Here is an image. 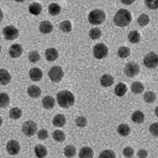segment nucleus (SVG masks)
Here are the masks:
<instances>
[{"instance_id": "1", "label": "nucleus", "mask_w": 158, "mask_h": 158, "mask_svg": "<svg viewBox=\"0 0 158 158\" xmlns=\"http://www.w3.org/2000/svg\"><path fill=\"white\" fill-rule=\"evenodd\" d=\"M57 100L59 106L61 108H67L74 104L75 97L70 91L64 90L58 93L57 94Z\"/></svg>"}, {"instance_id": "2", "label": "nucleus", "mask_w": 158, "mask_h": 158, "mask_svg": "<svg viewBox=\"0 0 158 158\" xmlns=\"http://www.w3.org/2000/svg\"><path fill=\"white\" fill-rule=\"evenodd\" d=\"M132 17L130 13L125 9H121L117 13L114 18L115 24L123 27L128 25L131 21Z\"/></svg>"}, {"instance_id": "3", "label": "nucleus", "mask_w": 158, "mask_h": 158, "mask_svg": "<svg viewBox=\"0 0 158 158\" xmlns=\"http://www.w3.org/2000/svg\"><path fill=\"white\" fill-rule=\"evenodd\" d=\"M105 18V14L102 11L96 10L92 11L89 15V20L92 24L98 25L103 22Z\"/></svg>"}, {"instance_id": "4", "label": "nucleus", "mask_w": 158, "mask_h": 158, "mask_svg": "<svg viewBox=\"0 0 158 158\" xmlns=\"http://www.w3.org/2000/svg\"><path fill=\"white\" fill-rule=\"evenodd\" d=\"M64 75L63 69L59 66L52 67L48 72L49 78L53 82L57 83L61 81Z\"/></svg>"}, {"instance_id": "5", "label": "nucleus", "mask_w": 158, "mask_h": 158, "mask_svg": "<svg viewBox=\"0 0 158 158\" xmlns=\"http://www.w3.org/2000/svg\"><path fill=\"white\" fill-rule=\"evenodd\" d=\"M22 129L25 135L27 136H32L35 135L37 131V125L34 121H28L23 124Z\"/></svg>"}, {"instance_id": "6", "label": "nucleus", "mask_w": 158, "mask_h": 158, "mask_svg": "<svg viewBox=\"0 0 158 158\" xmlns=\"http://www.w3.org/2000/svg\"><path fill=\"white\" fill-rule=\"evenodd\" d=\"M3 34L7 40H14L19 36L18 29L12 25H9L4 28L3 29Z\"/></svg>"}, {"instance_id": "7", "label": "nucleus", "mask_w": 158, "mask_h": 158, "mask_svg": "<svg viewBox=\"0 0 158 158\" xmlns=\"http://www.w3.org/2000/svg\"><path fill=\"white\" fill-rule=\"evenodd\" d=\"M158 62L157 55L153 52L148 53L144 60L145 65L149 68H155L157 67Z\"/></svg>"}, {"instance_id": "8", "label": "nucleus", "mask_w": 158, "mask_h": 158, "mask_svg": "<svg viewBox=\"0 0 158 158\" xmlns=\"http://www.w3.org/2000/svg\"><path fill=\"white\" fill-rule=\"evenodd\" d=\"M108 53V49L105 45L98 44L94 48V54L96 58L98 59L103 58L106 57Z\"/></svg>"}, {"instance_id": "9", "label": "nucleus", "mask_w": 158, "mask_h": 158, "mask_svg": "<svg viewBox=\"0 0 158 158\" xmlns=\"http://www.w3.org/2000/svg\"><path fill=\"white\" fill-rule=\"evenodd\" d=\"M139 72L138 65L134 62H130L127 65L125 68V73L127 77H134L136 76Z\"/></svg>"}, {"instance_id": "10", "label": "nucleus", "mask_w": 158, "mask_h": 158, "mask_svg": "<svg viewBox=\"0 0 158 158\" xmlns=\"http://www.w3.org/2000/svg\"><path fill=\"white\" fill-rule=\"evenodd\" d=\"M20 146L17 141L12 139L7 143L6 149L8 153L12 156L17 155L20 150Z\"/></svg>"}, {"instance_id": "11", "label": "nucleus", "mask_w": 158, "mask_h": 158, "mask_svg": "<svg viewBox=\"0 0 158 158\" xmlns=\"http://www.w3.org/2000/svg\"><path fill=\"white\" fill-rule=\"evenodd\" d=\"M23 49L22 46L19 44H14L10 47L9 53L10 57L14 58L19 57L22 54Z\"/></svg>"}, {"instance_id": "12", "label": "nucleus", "mask_w": 158, "mask_h": 158, "mask_svg": "<svg viewBox=\"0 0 158 158\" xmlns=\"http://www.w3.org/2000/svg\"><path fill=\"white\" fill-rule=\"evenodd\" d=\"M29 75L31 80L34 81H40L43 77L42 70L38 68H34L31 69Z\"/></svg>"}, {"instance_id": "13", "label": "nucleus", "mask_w": 158, "mask_h": 158, "mask_svg": "<svg viewBox=\"0 0 158 158\" xmlns=\"http://www.w3.org/2000/svg\"><path fill=\"white\" fill-rule=\"evenodd\" d=\"M11 76L5 69H0V83L3 85H6L10 82Z\"/></svg>"}, {"instance_id": "14", "label": "nucleus", "mask_w": 158, "mask_h": 158, "mask_svg": "<svg viewBox=\"0 0 158 158\" xmlns=\"http://www.w3.org/2000/svg\"><path fill=\"white\" fill-rule=\"evenodd\" d=\"M39 29L42 33L46 34L52 32L53 30V26L49 21H45L40 23Z\"/></svg>"}, {"instance_id": "15", "label": "nucleus", "mask_w": 158, "mask_h": 158, "mask_svg": "<svg viewBox=\"0 0 158 158\" xmlns=\"http://www.w3.org/2000/svg\"><path fill=\"white\" fill-rule=\"evenodd\" d=\"M45 56L48 61H54L58 57V52L54 48H50L46 50Z\"/></svg>"}, {"instance_id": "16", "label": "nucleus", "mask_w": 158, "mask_h": 158, "mask_svg": "<svg viewBox=\"0 0 158 158\" xmlns=\"http://www.w3.org/2000/svg\"><path fill=\"white\" fill-rule=\"evenodd\" d=\"M42 104L44 108L46 109H52L55 105L54 98L50 96H48L43 99Z\"/></svg>"}, {"instance_id": "17", "label": "nucleus", "mask_w": 158, "mask_h": 158, "mask_svg": "<svg viewBox=\"0 0 158 158\" xmlns=\"http://www.w3.org/2000/svg\"><path fill=\"white\" fill-rule=\"evenodd\" d=\"M66 118L63 114H59L56 115L53 120V124L54 126L58 127L64 126L66 123Z\"/></svg>"}, {"instance_id": "18", "label": "nucleus", "mask_w": 158, "mask_h": 158, "mask_svg": "<svg viewBox=\"0 0 158 158\" xmlns=\"http://www.w3.org/2000/svg\"><path fill=\"white\" fill-rule=\"evenodd\" d=\"M27 93L30 97L32 98H36L39 97L41 94V89L37 86L32 85L29 87Z\"/></svg>"}, {"instance_id": "19", "label": "nucleus", "mask_w": 158, "mask_h": 158, "mask_svg": "<svg viewBox=\"0 0 158 158\" xmlns=\"http://www.w3.org/2000/svg\"><path fill=\"white\" fill-rule=\"evenodd\" d=\"M35 152L36 156L38 158H44L47 156V149L43 145H36L35 148Z\"/></svg>"}, {"instance_id": "20", "label": "nucleus", "mask_w": 158, "mask_h": 158, "mask_svg": "<svg viewBox=\"0 0 158 158\" xmlns=\"http://www.w3.org/2000/svg\"><path fill=\"white\" fill-rule=\"evenodd\" d=\"M94 156V151L89 147L82 148L79 154V158H93Z\"/></svg>"}, {"instance_id": "21", "label": "nucleus", "mask_w": 158, "mask_h": 158, "mask_svg": "<svg viewBox=\"0 0 158 158\" xmlns=\"http://www.w3.org/2000/svg\"><path fill=\"white\" fill-rule=\"evenodd\" d=\"M29 11L32 15H39L41 12L42 7V5L37 2L32 3L29 6Z\"/></svg>"}, {"instance_id": "22", "label": "nucleus", "mask_w": 158, "mask_h": 158, "mask_svg": "<svg viewBox=\"0 0 158 158\" xmlns=\"http://www.w3.org/2000/svg\"><path fill=\"white\" fill-rule=\"evenodd\" d=\"M101 82L103 86L109 87L113 84L114 78L112 76L109 74H105L101 77Z\"/></svg>"}, {"instance_id": "23", "label": "nucleus", "mask_w": 158, "mask_h": 158, "mask_svg": "<svg viewBox=\"0 0 158 158\" xmlns=\"http://www.w3.org/2000/svg\"><path fill=\"white\" fill-rule=\"evenodd\" d=\"M10 98L7 94L0 93V108H5L9 106Z\"/></svg>"}, {"instance_id": "24", "label": "nucleus", "mask_w": 158, "mask_h": 158, "mask_svg": "<svg viewBox=\"0 0 158 158\" xmlns=\"http://www.w3.org/2000/svg\"><path fill=\"white\" fill-rule=\"evenodd\" d=\"M22 114V110L18 107L11 109L9 111L10 118L13 119H18L21 118Z\"/></svg>"}, {"instance_id": "25", "label": "nucleus", "mask_w": 158, "mask_h": 158, "mask_svg": "<svg viewBox=\"0 0 158 158\" xmlns=\"http://www.w3.org/2000/svg\"><path fill=\"white\" fill-rule=\"evenodd\" d=\"M49 13L52 16L59 15L61 10L60 6L56 3H52L49 5L48 8Z\"/></svg>"}, {"instance_id": "26", "label": "nucleus", "mask_w": 158, "mask_h": 158, "mask_svg": "<svg viewBox=\"0 0 158 158\" xmlns=\"http://www.w3.org/2000/svg\"><path fill=\"white\" fill-rule=\"evenodd\" d=\"M127 91V87L125 84L120 83L116 86L115 89V94L119 97H122Z\"/></svg>"}, {"instance_id": "27", "label": "nucleus", "mask_w": 158, "mask_h": 158, "mask_svg": "<svg viewBox=\"0 0 158 158\" xmlns=\"http://www.w3.org/2000/svg\"><path fill=\"white\" fill-rule=\"evenodd\" d=\"M128 39L129 41L131 43L133 44L138 43L140 41V35L137 31H133L130 32L128 35Z\"/></svg>"}, {"instance_id": "28", "label": "nucleus", "mask_w": 158, "mask_h": 158, "mask_svg": "<svg viewBox=\"0 0 158 158\" xmlns=\"http://www.w3.org/2000/svg\"><path fill=\"white\" fill-rule=\"evenodd\" d=\"M53 137L58 142H63L66 138L65 135L63 131L60 130L55 131L53 134Z\"/></svg>"}, {"instance_id": "29", "label": "nucleus", "mask_w": 158, "mask_h": 158, "mask_svg": "<svg viewBox=\"0 0 158 158\" xmlns=\"http://www.w3.org/2000/svg\"><path fill=\"white\" fill-rule=\"evenodd\" d=\"M65 156L68 158L73 157L76 153V148L72 145H69L65 148L64 151Z\"/></svg>"}, {"instance_id": "30", "label": "nucleus", "mask_w": 158, "mask_h": 158, "mask_svg": "<svg viewBox=\"0 0 158 158\" xmlns=\"http://www.w3.org/2000/svg\"><path fill=\"white\" fill-rule=\"evenodd\" d=\"M132 121L136 123H140L144 119V115L140 111H137L134 112L132 117Z\"/></svg>"}, {"instance_id": "31", "label": "nucleus", "mask_w": 158, "mask_h": 158, "mask_svg": "<svg viewBox=\"0 0 158 158\" xmlns=\"http://www.w3.org/2000/svg\"><path fill=\"white\" fill-rule=\"evenodd\" d=\"M131 90L134 94H140L144 90L143 84L139 82H135L132 84Z\"/></svg>"}, {"instance_id": "32", "label": "nucleus", "mask_w": 158, "mask_h": 158, "mask_svg": "<svg viewBox=\"0 0 158 158\" xmlns=\"http://www.w3.org/2000/svg\"><path fill=\"white\" fill-rule=\"evenodd\" d=\"M118 132L119 135L121 136H127L130 132V128L127 125L122 124L118 127Z\"/></svg>"}, {"instance_id": "33", "label": "nucleus", "mask_w": 158, "mask_h": 158, "mask_svg": "<svg viewBox=\"0 0 158 158\" xmlns=\"http://www.w3.org/2000/svg\"><path fill=\"white\" fill-rule=\"evenodd\" d=\"M59 28L65 32H70L72 30V24L70 21L66 20L62 22L59 25Z\"/></svg>"}, {"instance_id": "34", "label": "nucleus", "mask_w": 158, "mask_h": 158, "mask_svg": "<svg viewBox=\"0 0 158 158\" xmlns=\"http://www.w3.org/2000/svg\"><path fill=\"white\" fill-rule=\"evenodd\" d=\"M118 54L121 58H125L129 56L130 54V49L127 47H121L118 49Z\"/></svg>"}, {"instance_id": "35", "label": "nucleus", "mask_w": 158, "mask_h": 158, "mask_svg": "<svg viewBox=\"0 0 158 158\" xmlns=\"http://www.w3.org/2000/svg\"><path fill=\"white\" fill-rule=\"evenodd\" d=\"M149 19L148 15L143 14L141 15L138 20V24L140 26L143 27L146 26L149 23Z\"/></svg>"}, {"instance_id": "36", "label": "nucleus", "mask_w": 158, "mask_h": 158, "mask_svg": "<svg viewBox=\"0 0 158 158\" xmlns=\"http://www.w3.org/2000/svg\"><path fill=\"white\" fill-rule=\"evenodd\" d=\"M115 154L112 150H106L100 154L99 158H115Z\"/></svg>"}, {"instance_id": "37", "label": "nucleus", "mask_w": 158, "mask_h": 158, "mask_svg": "<svg viewBox=\"0 0 158 158\" xmlns=\"http://www.w3.org/2000/svg\"><path fill=\"white\" fill-rule=\"evenodd\" d=\"M40 56L38 52L34 51L29 53V59L30 61L32 63H36L40 59Z\"/></svg>"}, {"instance_id": "38", "label": "nucleus", "mask_w": 158, "mask_h": 158, "mask_svg": "<svg viewBox=\"0 0 158 158\" xmlns=\"http://www.w3.org/2000/svg\"><path fill=\"white\" fill-rule=\"evenodd\" d=\"M144 98L145 101L147 102H153L156 100V94L152 92H147L145 94Z\"/></svg>"}, {"instance_id": "39", "label": "nucleus", "mask_w": 158, "mask_h": 158, "mask_svg": "<svg viewBox=\"0 0 158 158\" xmlns=\"http://www.w3.org/2000/svg\"><path fill=\"white\" fill-rule=\"evenodd\" d=\"M101 35V32L98 28H94L89 32V36L91 39L95 40L99 39Z\"/></svg>"}, {"instance_id": "40", "label": "nucleus", "mask_w": 158, "mask_h": 158, "mask_svg": "<svg viewBox=\"0 0 158 158\" xmlns=\"http://www.w3.org/2000/svg\"><path fill=\"white\" fill-rule=\"evenodd\" d=\"M37 136L40 140H44L48 137V133L46 129H42L38 132Z\"/></svg>"}, {"instance_id": "41", "label": "nucleus", "mask_w": 158, "mask_h": 158, "mask_svg": "<svg viewBox=\"0 0 158 158\" xmlns=\"http://www.w3.org/2000/svg\"><path fill=\"white\" fill-rule=\"evenodd\" d=\"M76 123L77 126L83 127L87 125L86 118L83 116L79 117L76 120Z\"/></svg>"}, {"instance_id": "42", "label": "nucleus", "mask_w": 158, "mask_h": 158, "mask_svg": "<svg viewBox=\"0 0 158 158\" xmlns=\"http://www.w3.org/2000/svg\"><path fill=\"white\" fill-rule=\"evenodd\" d=\"M124 156L125 157L130 158L133 156L134 151L133 149L130 147H127L124 149L123 151Z\"/></svg>"}, {"instance_id": "43", "label": "nucleus", "mask_w": 158, "mask_h": 158, "mask_svg": "<svg viewBox=\"0 0 158 158\" xmlns=\"http://www.w3.org/2000/svg\"><path fill=\"white\" fill-rule=\"evenodd\" d=\"M158 125L157 123H155L151 125L150 127L151 133L154 136H157L158 135Z\"/></svg>"}, {"instance_id": "44", "label": "nucleus", "mask_w": 158, "mask_h": 158, "mask_svg": "<svg viewBox=\"0 0 158 158\" xmlns=\"http://www.w3.org/2000/svg\"><path fill=\"white\" fill-rule=\"evenodd\" d=\"M145 2L147 6L152 9H156L158 7V1H146Z\"/></svg>"}, {"instance_id": "45", "label": "nucleus", "mask_w": 158, "mask_h": 158, "mask_svg": "<svg viewBox=\"0 0 158 158\" xmlns=\"http://www.w3.org/2000/svg\"><path fill=\"white\" fill-rule=\"evenodd\" d=\"M148 153L146 150L142 149L139 150L138 153V156L139 158H146L147 157Z\"/></svg>"}, {"instance_id": "46", "label": "nucleus", "mask_w": 158, "mask_h": 158, "mask_svg": "<svg viewBox=\"0 0 158 158\" xmlns=\"http://www.w3.org/2000/svg\"><path fill=\"white\" fill-rule=\"evenodd\" d=\"M3 18V13L2 10L0 9V22H1Z\"/></svg>"}, {"instance_id": "47", "label": "nucleus", "mask_w": 158, "mask_h": 158, "mask_svg": "<svg viewBox=\"0 0 158 158\" xmlns=\"http://www.w3.org/2000/svg\"><path fill=\"white\" fill-rule=\"evenodd\" d=\"M123 3L124 4H128V5H129V4L132 3V2H133V1H122Z\"/></svg>"}, {"instance_id": "48", "label": "nucleus", "mask_w": 158, "mask_h": 158, "mask_svg": "<svg viewBox=\"0 0 158 158\" xmlns=\"http://www.w3.org/2000/svg\"><path fill=\"white\" fill-rule=\"evenodd\" d=\"M3 123V120L2 118L0 116V127L1 126Z\"/></svg>"}, {"instance_id": "49", "label": "nucleus", "mask_w": 158, "mask_h": 158, "mask_svg": "<svg viewBox=\"0 0 158 158\" xmlns=\"http://www.w3.org/2000/svg\"><path fill=\"white\" fill-rule=\"evenodd\" d=\"M1 46H0V52L1 51Z\"/></svg>"}]
</instances>
